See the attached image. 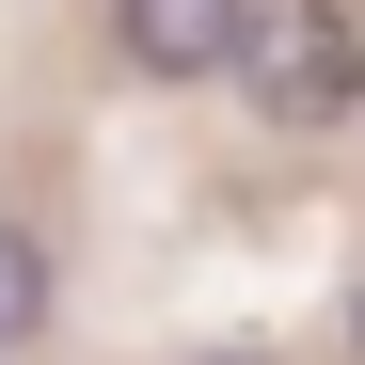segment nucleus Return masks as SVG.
<instances>
[{
    "label": "nucleus",
    "instance_id": "nucleus-4",
    "mask_svg": "<svg viewBox=\"0 0 365 365\" xmlns=\"http://www.w3.org/2000/svg\"><path fill=\"white\" fill-rule=\"evenodd\" d=\"M349 349H365V270H349Z\"/></svg>",
    "mask_w": 365,
    "mask_h": 365
},
{
    "label": "nucleus",
    "instance_id": "nucleus-2",
    "mask_svg": "<svg viewBox=\"0 0 365 365\" xmlns=\"http://www.w3.org/2000/svg\"><path fill=\"white\" fill-rule=\"evenodd\" d=\"M238 32H255V0H111V48L143 80H222Z\"/></svg>",
    "mask_w": 365,
    "mask_h": 365
},
{
    "label": "nucleus",
    "instance_id": "nucleus-1",
    "mask_svg": "<svg viewBox=\"0 0 365 365\" xmlns=\"http://www.w3.org/2000/svg\"><path fill=\"white\" fill-rule=\"evenodd\" d=\"M238 96L270 111V128H349L365 111V16L349 0H255V32H238Z\"/></svg>",
    "mask_w": 365,
    "mask_h": 365
},
{
    "label": "nucleus",
    "instance_id": "nucleus-3",
    "mask_svg": "<svg viewBox=\"0 0 365 365\" xmlns=\"http://www.w3.org/2000/svg\"><path fill=\"white\" fill-rule=\"evenodd\" d=\"M48 334V255H32V222H0V349H32Z\"/></svg>",
    "mask_w": 365,
    "mask_h": 365
}]
</instances>
